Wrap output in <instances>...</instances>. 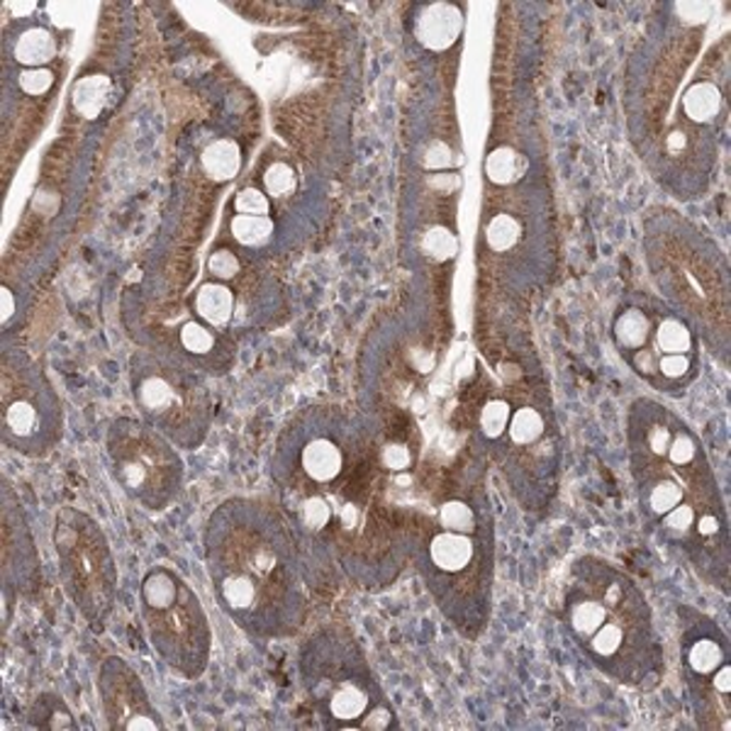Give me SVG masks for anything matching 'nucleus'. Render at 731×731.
Instances as JSON below:
<instances>
[{
	"mask_svg": "<svg viewBox=\"0 0 731 731\" xmlns=\"http://www.w3.org/2000/svg\"><path fill=\"white\" fill-rule=\"evenodd\" d=\"M627 442L641 515L680 560L727 595V507L703 442L676 413L648 398L629 409Z\"/></svg>",
	"mask_w": 731,
	"mask_h": 731,
	"instance_id": "nucleus-1",
	"label": "nucleus"
},
{
	"mask_svg": "<svg viewBox=\"0 0 731 731\" xmlns=\"http://www.w3.org/2000/svg\"><path fill=\"white\" fill-rule=\"evenodd\" d=\"M205 564L215 603L244 634L290 639L313 613L315 560L274 507L232 500L207 519Z\"/></svg>",
	"mask_w": 731,
	"mask_h": 731,
	"instance_id": "nucleus-2",
	"label": "nucleus"
},
{
	"mask_svg": "<svg viewBox=\"0 0 731 731\" xmlns=\"http://www.w3.org/2000/svg\"><path fill=\"white\" fill-rule=\"evenodd\" d=\"M560 625L580 656L625 688L648 690L666 676L654 607L637 580L605 558L570 564L560 588Z\"/></svg>",
	"mask_w": 731,
	"mask_h": 731,
	"instance_id": "nucleus-3",
	"label": "nucleus"
},
{
	"mask_svg": "<svg viewBox=\"0 0 731 731\" xmlns=\"http://www.w3.org/2000/svg\"><path fill=\"white\" fill-rule=\"evenodd\" d=\"M644 256L668 305L700 329L713 349L729 346V272L719 247L676 213L644 225Z\"/></svg>",
	"mask_w": 731,
	"mask_h": 731,
	"instance_id": "nucleus-4",
	"label": "nucleus"
},
{
	"mask_svg": "<svg viewBox=\"0 0 731 731\" xmlns=\"http://www.w3.org/2000/svg\"><path fill=\"white\" fill-rule=\"evenodd\" d=\"M298 668L310 705L327 729H398V717L383 685L370 668L364 648L346 629H317L300 646Z\"/></svg>",
	"mask_w": 731,
	"mask_h": 731,
	"instance_id": "nucleus-5",
	"label": "nucleus"
},
{
	"mask_svg": "<svg viewBox=\"0 0 731 731\" xmlns=\"http://www.w3.org/2000/svg\"><path fill=\"white\" fill-rule=\"evenodd\" d=\"M613 339L629 368L664 393H678L697 376L695 327L668 303L644 295L629 300L615 315Z\"/></svg>",
	"mask_w": 731,
	"mask_h": 731,
	"instance_id": "nucleus-6",
	"label": "nucleus"
},
{
	"mask_svg": "<svg viewBox=\"0 0 731 731\" xmlns=\"http://www.w3.org/2000/svg\"><path fill=\"white\" fill-rule=\"evenodd\" d=\"M139 613L156 656L178 678H203L213 656V627L188 580L174 568H149L139 585Z\"/></svg>",
	"mask_w": 731,
	"mask_h": 731,
	"instance_id": "nucleus-7",
	"label": "nucleus"
},
{
	"mask_svg": "<svg viewBox=\"0 0 731 731\" xmlns=\"http://www.w3.org/2000/svg\"><path fill=\"white\" fill-rule=\"evenodd\" d=\"M678 656L693 722L705 731L731 729V644L715 617L678 607Z\"/></svg>",
	"mask_w": 731,
	"mask_h": 731,
	"instance_id": "nucleus-8",
	"label": "nucleus"
},
{
	"mask_svg": "<svg viewBox=\"0 0 731 731\" xmlns=\"http://www.w3.org/2000/svg\"><path fill=\"white\" fill-rule=\"evenodd\" d=\"M54 546L62 583L86 625L100 632L115 613L117 568L96 519L66 507L56 517Z\"/></svg>",
	"mask_w": 731,
	"mask_h": 731,
	"instance_id": "nucleus-9",
	"label": "nucleus"
},
{
	"mask_svg": "<svg viewBox=\"0 0 731 731\" xmlns=\"http://www.w3.org/2000/svg\"><path fill=\"white\" fill-rule=\"evenodd\" d=\"M133 393L139 409L168 442L196 449L210 429V398L190 366L137 354Z\"/></svg>",
	"mask_w": 731,
	"mask_h": 731,
	"instance_id": "nucleus-10",
	"label": "nucleus"
},
{
	"mask_svg": "<svg viewBox=\"0 0 731 731\" xmlns=\"http://www.w3.org/2000/svg\"><path fill=\"white\" fill-rule=\"evenodd\" d=\"M105 452L117 486L147 509H164L184 486V464L172 442L152 425L117 419L110 425Z\"/></svg>",
	"mask_w": 731,
	"mask_h": 731,
	"instance_id": "nucleus-11",
	"label": "nucleus"
},
{
	"mask_svg": "<svg viewBox=\"0 0 731 731\" xmlns=\"http://www.w3.org/2000/svg\"><path fill=\"white\" fill-rule=\"evenodd\" d=\"M100 707L113 731H162L166 722L149 697L142 678L119 656H108L96 678Z\"/></svg>",
	"mask_w": 731,
	"mask_h": 731,
	"instance_id": "nucleus-12",
	"label": "nucleus"
},
{
	"mask_svg": "<svg viewBox=\"0 0 731 731\" xmlns=\"http://www.w3.org/2000/svg\"><path fill=\"white\" fill-rule=\"evenodd\" d=\"M49 405L45 388L29 380L23 370L5 366L3 376V429L13 446H39L49 429Z\"/></svg>",
	"mask_w": 731,
	"mask_h": 731,
	"instance_id": "nucleus-13",
	"label": "nucleus"
},
{
	"mask_svg": "<svg viewBox=\"0 0 731 731\" xmlns=\"http://www.w3.org/2000/svg\"><path fill=\"white\" fill-rule=\"evenodd\" d=\"M461 27H464V17H461V10L456 5L432 3L425 8V13L417 20V37L427 49L442 52V49L456 42Z\"/></svg>",
	"mask_w": 731,
	"mask_h": 731,
	"instance_id": "nucleus-14",
	"label": "nucleus"
},
{
	"mask_svg": "<svg viewBox=\"0 0 731 731\" xmlns=\"http://www.w3.org/2000/svg\"><path fill=\"white\" fill-rule=\"evenodd\" d=\"M193 310L200 317V323H205L213 329H225L232 325L237 313V298L232 288L219 280H207L200 286L193 295Z\"/></svg>",
	"mask_w": 731,
	"mask_h": 731,
	"instance_id": "nucleus-15",
	"label": "nucleus"
},
{
	"mask_svg": "<svg viewBox=\"0 0 731 731\" xmlns=\"http://www.w3.org/2000/svg\"><path fill=\"white\" fill-rule=\"evenodd\" d=\"M546 437H549V419L542 407L529 403L513 407L507 432L503 437L507 439L509 446L532 452V449H542L546 444Z\"/></svg>",
	"mask_w": 731,
	"mask_h": 731,
	"instance_id": "nucleus-16",
	"label": "nucleus"
},
{
	"mask_svg": "<svg viewBox=\"0 0 731 731\" xmlns=\"http://www.w3.org/2000/svg\"><path fill=\"white\" fill-rule=\"evenodd\" d=\"M525 237L527 232H525L522 219H519L517 215L503 213V210H497V213L490 215L483 225L486 249L495 256L513 254L515 249L522 247Z\"/></svg>",
	"mask_w": 731,
	"mask_h": 731,
	"instance_id": "nucleus-17",
	"label": "nucleus"
},
{
	"mask_svg": "<svg viewBox=\"0 0 731 731\" xmlns=\"http://www.w3.org/2000/svg\"><path fill=\"white\" fill-rule=\"evenodd\" d=\"M425 527L449 529V532L461 534H486L483 515H480V509L474 507V503H468L464 497L444 500V503L437 507V517L429 519V525Z\"/></svg>",
	"mask_w": 731,
	"mask_h": 731,
	"instance_id": "nucleus-18",
	"label": "nucleus"
},
{
	"mask_svg": "<svg viewBox=\"0 0 731 731\" xmlns=\"http://www.w3.org/2000/svg\"><path fill=\"white\" fill-rule=\"evenodd\" d=\"M200 166H203L210 181L215 184L232 181L239 174V168H242V152H239V147L232 139H217V142L210 144L203 156H200Z\"/></svg>",
	"mask_w": 731,
	"mask_h": 731,
	"instance_id": "nucleus-19",
	"label": "nucleus"
},
{
	"mask_svg": "<svg viewBox=\"0 0 731 731\" xmlns=\"http://www.w3.org/2000/svg\"><path fill=\"white\" fill-rule=\"evenodd\" d=\"M527 156L513 147H497L486 159V176L495 188H507L522 181L527 172Z\"/></svg>",
	"mask_w": 731,
	"mask_h": 731,
	"instance_id": "nucleus-20",
	"label": "nucleus"
},
{
	"mask_svg": "<svg viewBox=\"0 0 731 731\" xmlns=\"http://www.w3.org/2000/svg\"><path fill=\"white\" fill-rule=\"evenodd\" d=\"M110 91H113V81L103 74H93V76H84L78 78L72 93V103L76 108V113L81 117L93 119L110 100Z\"/></svg>",
	"mask_w": 731,
	"mask_h": 731,
	"instance_id": "nucleus-21",
	"label": "nucleus"
},
{
	"mask_svg": "<svg viewBox=\"0 0 731 731\" xmlns=\"http://www.w3.org/2000/svg\"><path fill=\"white\" fill-rule=\"evenodd\" d=\"M29 724L42 731H62V729H78L72 709L54 693H45L37 697V703L29 709Z\"/></svg>",
	"mask_w": 731,
	"mask_h": 731,
	"instance_id": "nucleus-22",
	"label": "nucleus"
},
{
	"mask_svg": "<svg viewBox=\"0 0 731 731\" xmlns=\"http://www.w3.org/2000/svg\"><path fill=\"white\" fill-rule=\"evenodd\" d=\"M719 108H722V93L709 81H697L688 88V93H683V113L695 125L713 123Z\"/></svg>",
	"mask_w": 731,
	"mask_h": 731,
	"instance_id": "nucleus-23",
	"label": "nucleus"
},
{
	"mask_svg": "<svg viewBox=\"0 0 731 731\" xmlns=\"http://www.w3.org/2000/svg\"><path fill=\"white\" fill-rule=\"evenodd\" d=\"M56 54V42L49 29L45 27H35L27 29V33L20 35L17 45H15V62L33 66V68H42L47 62H52Z\"/></svg>",
	"mask_w": 731,
	"mask_h": 731,
	"instance_id": "nucleus-24",
	"label": "nucleus"
},
{
	"mask_svg": "<svg viewBox=\"0 0 731 731\" xmlns=\"http://www.w3.org/2000/svg\"><path fill=\"white\" fill-rule=\"evenodd\" d=\"M229 235L244 249H266L276 235V223L272 217L235 215L229 219Z\"/></svg>",
	"mask_w": 731,
	"mask_h": 731,
	"instance_id": "nucleus-25",
	"label": "nucleus"
},
{
	"mask_svg": "<svg viewBox=\"0 0 731 731\" xmlns=\"http://www.w3.org/2000/svg\"><path fill=\"white\" fill-rule=\"evenodd\" d=\"M513 403H509L507 398H490L480 407V415H478V429L480 434H483L486 442L495 444V442H503V437L507 432V423H509V415H513Z\"/></svg>",
	"mask_w": 731,
	"mask_h": 731,
	"instance_id": "nucleus-26",
	"label": "nucleus"
},
{
	"mask_svg": "<svg viewBox=\"0 0 731 731\" xmlns=\"http://www.w3.org/2000/svg\"><path fill=\"white\" fill-rule=\"evenodd\" d=\"M178 342H181L184 352L190 358H210L219 349V339L213 332V327L198 323V319H188V323L181 325V329H178Z\"/></svg>",
	"mask_w": 731,
	"mask_h": 731,
	"instance_id": "nucleus-27",
	"label": "nucleus"
},
{
	"mask_svg": "<svg viewBox=\"0 0 731 731\" xmlns=\"http://www.w3.org/2000/svg\"><path fill=\"white\" fill-rule=\"evenodd\" d=\"M419 249L427 259H432L437 264L452 262L458 252V237L454 235L452 227L446 225H432L427 227L423 237H419Z\"/></svg>",
	"mask_w": 731,
	"mask_h": 731,
	"instance_id": "nucleus-28",
	"label": "nucleus"
},
{
	"mask_svg": "<svg viewBox=\"0 0 731 731\" xmlns=\"http://www.w3.org/2000/svg\"><path fill=\"white\" fill-rule=\"evenodd\" d=\"M298 190L295 168L286 162H274L264 172V193L274 200H286Z\"/></svg>",
	"mask_w": 731,
	"mask_h": 731,
	"instance_id": "nucleus-29",
	"label": "nucleus"
},
{
	"mask_svg": "<svg viewBox=\"0 0 731 731\" xmlns=\"http://www.w3.org/2000/svg\"><path fill=\"white\" fill-rule=\"evenodd\" d=\"M272 198L262 188H242L235 196L237 215H254V217H272Z\"/></svg>",
	"mask_w": 731,
	"mask_h": 731,
	"instance_id": "nucleus-30",
	"label": "nucleus"
},
{
	"mask_svg": "<svg viewBox=\"0 0 731 731\" xmlns=\"http://www.w3.org/2000/svg\"><path fill=\"white\" fill-rule=\"evenodd\" d=\"M239 272H242V264H239V259L232 249H217V252L210 254L207 274L215 280H219V283H227V280L237 278Z\"/></svg>",
	"mask_w": 731,
	"mask_h": 731,
	"instance_id": "nucleus-31",
	"label": "nucleus"
},
{
	"mask_svg": "<svg viewBox=\"0 0 731 731\" xmlns=\"http://www.w3.org/2000/svg\"><path fill=\"white\" fill-rule=\"evenodd\" d=\"M423 164L427 172L439 174V172H452V168L456 166V159H454L452 149H449L444 142H432L425 149Z\"/></svg>",
	"mask_w": 731,
	"mask_h": 731,
	"instance_id": "nucleus-32",
	"label": "nucleus"
},
{
	"mask_svg": "<svg viewBox=\"0 0 731 731\" xmlns=\"http://www.w3.org/2000/svg\"><path fill=\"white\" fill-rule=\"evenodd\" d=\"M54 84V74L49 68H27V72L20 74V88L27 96H42Z\"/></svg>",
	"mask_w": 731,
	"mask_h": 731,
	"instance_id": "nucleus-33",
	"label": "nucleus"
},
{
	"mask_svg": "<svg viewBox=\"0 0 731 731\" xmlns=\"http://www.w3.org/2000/svg\"><path fill=\"white\" fill-rule=\"evenodd\" d=\"M13 313H15V295H13V290L3 286V325L10 323Z\"/></svg>",
	"mask_w": 731,
	"mask_h": 731,
	"instance_id": "nucleus-34",
	"label": "nucleus"
}]
</instances>
